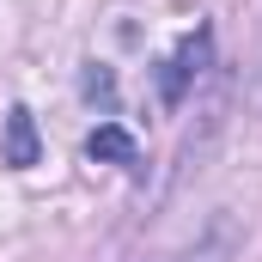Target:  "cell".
Returning <instances> with one entry per match:
<instances>
[{
	"instance_id": "6da1fadb",
	"label": "cell",
	"mask_w": 262,
	"mask_h": 262,
	"mask_svg": "<svg viewBox=\"0 0 262 262\" xmlns=\"http://www.w3.org/2000/svg\"><path fill=\"white\" fill-rule=\"evenodd\" d=\"M207 49H213V37H207V25H195L183 43H177V55L165 61V73H159V98L165 104H183V92L201 79V67H207Z\"/></svg>"
},
{
	"instance_id": "7a4b0ae2",
	"label": "cell",
	"mask_w": 262,
	"mask_h": 262,
	"mask_svg": "<svg viewBox=\"0 0 262 262\" xmlns=\"http://www.w3.org/2000/svg\"><path fill=\"white\" fill-rule=\"evenodd\" d=\"M37 152H43V140H37L31 110H25V104H12V110H6V134H0V165L31 171V165H37Z\"/></svg>"
},
{
	"instance_id": "3957f363",
	"label": "cell",
	"mask_w": 262,
	"mask_h": 262,
	"mask_svg": "<svg viewBox=\"0 0 262 262\" xmlns=\"http://www.w3.org/2000/svg\"><path fill=\"white\" fill-rule=\"evenodd\" d=\"M238 244H244V238H238V226L220 213L207 232H195V244H183L171 262H232V256H238Z\"/></svg>"
},
{
	"instance_id": "277c9868",
	"label": "cell",
	"mask_w": 262,
	"mask_h": 262,
	"mask_svg": "<svg viewBox=\"0 0 262 262\" xmlns=\"http://www.w3.org/2000/svg\"><path fill=\"white\" fill-rule=\"evenodd\" d=\"M85 152H92V159H116V165H134V140L116 128V122H104V128L92 134V140H85Z\"/></svg>"
},
{
	"instance_id": "5b68a950",
	"label": "cell",
	"mask_w": 262,
	"mask_h": 262,
	"mask_svg": "<svg viewBox=\"0 0 262 262\" xmlns=\"http://www.w3.org/2000/svg\"><path fill=\"white\" fill-rule=\"evenodd\" d=\"M250 110H262V55H256V67H250Z\"/></svg>"
}]
</instances>
